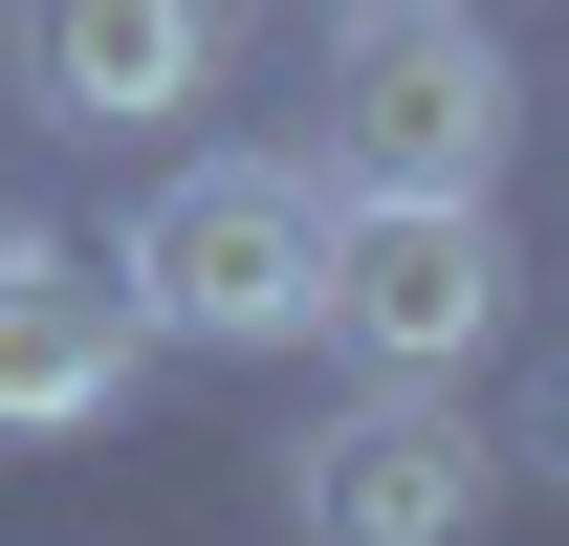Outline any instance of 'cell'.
<instances>
[{
	"label": "cell",
	"instance_id": "obj_2",
	"mask_svg": "<svg viewBox=\"0 0 569 546\" xmlns=\"http://www.w3.org/2000/svg\"><path fill=\"white\" fill-rule=\"evenodd\" d=\"M503 132H526V88L460 0H351V44H329V110H307V175L329 198H482Z\"/></svg>",
	"mask_w": 569,
	"mask_h": 546
},
{
	"label": "cell",
	"instance_id": "obj_4",
	"mask_svg": "<svg viewBox=\"0 0 569 546\" xmlns=\"http://www.w3.org/2000/svg\"><path fill=\"white\" fill-rule=\"evenodd\" d=\"M503 306H526V263L482 198H329V241H307V328L351 372H482Z\"/></svg>",
	"mask_w": 569,
	"mask_h": 546
},
{
	"label": "cell",
	"instance_id": "obj_7",
	"mask_svg": "<svg viewBox=\"0 0 569 546\" xmlns=\"http://www.w3.org/2000/svg\"><path fill=\"white\" fill-rule=\"evenodd\" d=\"M503 459H548V481H569V350H548V394H526V437H503Z\"/></svg>",
	"mask_w": 569,
	"mask_h": 546
},
{
	"label": "cell",
	"instance_id": "obj_5",
	"mask_svg": "<svg viewBox=\"0 0 569 546\" xmlns=\"http://www.w3.org/2000/svg\"><path fill=\"white\" fill-rule=\"evenodd\" d=\"M241 67V0H0V88H22V132H176L219 110Z\"/></svg>",
	"mask_w": 569,
	"mask_h": 546
},
{
	"label": "cell",
	"instance_id": "obj_3",
	"mask_svg": "<svg viewBox=\"0 0 569 546\" xmlns=\"http://www.w3.org/2000/svg\"><path fill=\"white\" fill-rule=\"evenodd\" d=\"M503 481L526 459L460 415V372H351V415L284 437V546H482Z\"/></svg>",
	"mask_w": 569,
	"mask_h": 546
},
{
	"label": "cell",
	"instance_id": "obj_1",
	"mask_svg": "<svg viewBox=\"0 0 569 546\" xmlns=\"http://www.w3.org/2000/svg\"><path fill=\"white\" fill-rule=\"evenodd\" d=\"M307 241H329V175H284V153H176L110 241V306L153 350H284L307 328Z\"/></svg>",
	"mask_w": 569,
	"mask_h": 546
},
{
	"label": "cell",
	"instance_id": "obj_6",
	"mask_svg": "<svg viewBox=\"0 0 569 546\" xmlns=\"http://www.w3.org/2000/svg\"><path fill=\"white\" fill-rule=\"evenodd\" d=\"M153 372V328L110 306V263L88 241H44V219H0V437L44 459V437H110Z\"/></svg>",
	"mask_w": 569,
	"mask_h": 546
}]
</instances>
